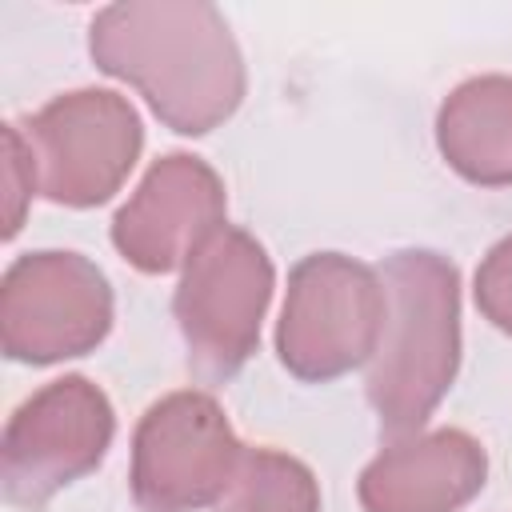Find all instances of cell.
Returning <instances> with one entry per match:
<instances>
[{
    "label": "cell",
    "instance_id": "4fadbf2b",
    "mask_svg": "<svg viewBox=\"0 0 512 512\" xmlns=\"http://www.w3.org/2000/svg\"><path fill=\"white\" fill-rule=\"evenodd\" d=\"M472 296H476L480 316L492 328H500L504 336H512V236H504L488 248V256L476 268Z\"/></svg>",
    "mask_w": 512,
    "mask_h": 512
},
{
    "label": "cell",
    "instance_id": "5bb4252c",
    "mask_svg": "<svg viewBox=\"0 0 512 512\" xmlns=\"http://www.w3.org/2000/svg\"><path fill=\"white\" fill-rule=\"evenodd\" d=\"M4 180H8V224H4V240H12L20 232V220H24V200L32 192H40L32 152H28V140H24V132H20L16 120L4 124Z\"/></svg>",
    "mask_w": 512,
    "mask_h": 512
},
{
    "label": "cell",
    "instance_id": "ba28073f",
    "mask_svg": "<svg viewBox=\"0 0 512 512\" xmlns=\"http://www.w3.org/2000/svg\"><path fill=\"white\" fill-rule=\"evenodd\" d=\"M116 436V412L88 376L36 388L4 428V500L40 512L56 492L96 472Z\"/></svg>",
    "mask_w": 512,
    "mask_h": 512
},
{
    "label": "cell",
    "instance_id": "7a4b0ae2",
    "mask_svg": "<svg viewBox=\"0 0 512 512\" xmlns=\"http://www.w3.org/2000/svg\"><path fill=\"white\" fill-rule=\"evenodd\" d=\"M380 280L388 316L364 392L388 436H412L460 368V272L432 248H404L384 260Z\"/></svg>",
    "mask_w": 512,
    "mask_h": 512
},
{
    "label": "cell",
    "instance_id": "3957f363",
    "mask_svg": "<svg viewBox=\"0 0 512 512\" xmlns=\"http://www.w3.org/2000/svg\"><path fill=\"white\" fill-rule=\"evenodd\" d=\"M388 296L376 268L344 252H312L288 272L276 320V356L304 384H328L372 364Z\"/></svg>",
    "mask_w": 512,
    "mask_h": 512
},
{
    "label": "cell",
    "instance_id": "5b68a950",
    "mask_svg": "<svg viewBox=\"0 0 512 512\" xmlns=\"http://www.w3.org/2000/svg\"><path fill=\"white\" fill-rule=\"evenodd\" d=\"M244 448L212 392L180 388L160 396L132 432L128 488L136 508L196 512L220 504Z\"/></svg>",
    "mask_w": 512,
    "mask_h": 512
},
{
    "label": "cell",
    "instance_id": "30bf717a",
    "mask_svg": "<svg viewBox=\"0 0 512 512\" xmlns=\"http://www.w3.org/2000/svg\"><path fill=\"white\" fill-rule=\"evenodd\" d=\"M488 452L464 428H432L396 436L360 472L356 496L364 512H456L480 496Z\"/></svg>",
    "mask_w": 512,
    "mask_h": 512
},
{
    "label": "cell",
    "instance_id": "52a82bcc",
    "mask_svg": "<svg viewBox=\"0 0 512 512\" xmlns=\"http://www.w3.org/2000/svg\"><path fill=\"white\" fill-rule=\"evenodd\" d=\"M40 196L64 208H96L120 192L144 148L136 108L108 88H76L20 124Z\"/></svg>",
    "mask_w": 512,
    "mask_h": 512
},
{
    "label": "cell",
    "instance_id": "6da1fadb",
    "mask_svg": "<svg viewBox=\"0 0 512 512\" xmlns=\"http://www.w3.org/2000/svg\"><path fill=\"white\" fill-rule=\"evenodd\" d=\"M88 52L180 136L220 128L248 88L240 44L220 8L204 0L108 4L88 28Z\"/></svg>",
    "mask_w": 512,
    "mask_h": 512
},
{
    "label": "cell",
    "instance_id": "9c48e42d",
    "mask_svg": "<svg viewBox=\"0 0 512 512\" xmlns=\"http://www.w3.org/2000/svg\"><path fill=\"white\" fill-rule=\"evenodd\" d=\"M228 196L216 168L192 152L160 156L112 216L116 252L148 276L184 268L220 228Z\"/></svg>",
    "mask_w": 512,
    "mask_h": 512
},
{
    "label": "cell",
    "instance_id": "8fae6325",
    "mask_svg": "<svg viewBox=\"0 0 512 512\" xmlns=\"http://www.w3.org/2000/svg\"><path fill=\"white\" fill-rule=\"evenodd\" d=\"M436 148L480 188L512 184V76H472L436 112Z\"/></svg>",
    "mask_w": 512,
    "mask_h": 512
},
{
    "label": "cell",
    "instance_id": "8992f818",
    "mask_svg": "<svg viewBox=\"0 0 512 512\" xmlns=\"http://www.w3.org/2000/svg\"><path fill=\"white\" fill-rule=\"evenodd\" d=\"M112 328L108 276L80 252H24L0 280V348L48 368L92 352Z\"/></svg>",
    "mask_w": 512,
    "mask_h": 512
},
{
    "label": "cell",
    "instance_id": "277c9868",
    "mask_svg": "<svg viewBox=\"0 0 512 512\" xmlns=\"http://www.w3.org/2000/svg\"><path fill=\"white\" fill-rule=\"evenodd\" d=\"M272 288L276 272L264 244L232 224H224L184 264L172 312L196 376L220 384L252 360Z\"/></svg>",
    "mask_w": 512,
    "mask_h": 512
},
{
    "label": "cell",
    "instance_id": "7c38bea8",
    "mask_svg": "<svg viewBox=\"0 0 512 512\" xmlns=\"http://www.w3.org/2000/svg\"><path fill=\"white\" fill-rule=\"evenodd\" d=\"M216 512H320L312 468L280 448H244Z\"/></svg>",
    "mask_w": 512,
    "mask_h": 512
}]
</instances>
